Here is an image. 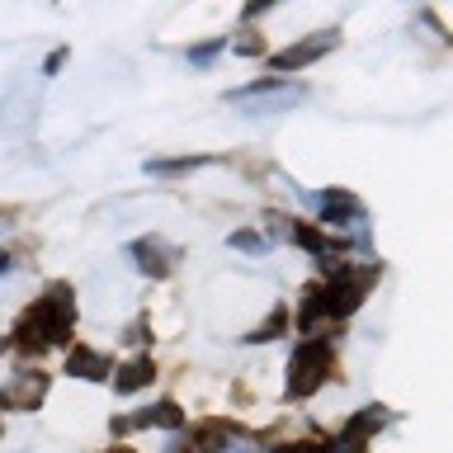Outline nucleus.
<instances>
[{
    "instance_id": "nucleus-17",
    "label": "nucleus",
    "mask_w": 453,
    "mask_h": 453,
    "mask_svg": "<svg viewBox=\"0 0 453 453\" xmlns=\"http://www.w3.org/2000/svg\"><path fill=\"white\" fill-rule=\"evenodd\" d=\"M274 453H321L317 444H288V449H274Z\"/></svg>"
},
{
    "instance_id": "nucleus-5",
    "label": "nucleus",
    "mask_w": 453,
    "mask_h": 453,
    "mask_svg": "<svg viewBox=\"0 0 453 453\" xmlns=\"http://www.w3.org/2000/svg\"><path fill=\"white\" fill-rule=\"evenodd\" d=\"M335 38L340 34H317L311 42H297V48H283L279 57H274V66L279 71H293V66H307V62H317V57H326L335 48Z\"/></svg>"
},
{
    "instance_id": "nucleus-12",
    "label": "nucleus",
    "mask_w": 453,
    "mask_h": 453,
    "mask_svg": "<svg viewBox=\"0 0 453 453\" xmlns=\"http://www.w3.org/2000/svg\"><path fill=\"white\" fill-rule=\"evenodd\" d=\"M293 241H297V246H307V250H317V255H326V236H321V232H311V226H297Z\"/></svg>"
},
{
    "instance_id": "nucleus-18",
    "label": "nucleus",
    "mask_w": 453,
    "mask_h": 453,
    "mask_svg": "<svg viewBox=\"0 0 453 453\" xmlns=\"http://www.w3.org/2000/svg\"><path fill=\"white\" fill-rule=\"evenodd\" d=\"M5 269H10V255H0V274H5Z\"/></svg>"
},
{
    "instance_id": "nucleus-3",
    "label": "nucleus",
    "mask_w": 453,
    "mask_h": 453,
    "mask_svg": "<svg viewBox=\"0 0 453 453\" xmlns=\"http://www.w3.org/2000/svg\"><path fill=\"white\" fill-rule=\"evenodd\" d=\"M42 396H48V378L42 373H19L14 382L0 388V406L5 411H28V406H38Z\"/></svg>"
},
{
    "instance_id": "nucleus-10",
    "label": "nucleus",
    "mask_w": 453,
    "mask_h": 453,
    "mask_svg": "<svg viewBox=\"0 0 453 453\" xmlns=\"http://www.w3.org/2000/svg\"><path fill=\"white\" fill-rule=\"evenodd\" d=\"M151 378H156L151 359H127V364L119 368V382H113V388H119V392H137V388H147Z\"/></svg>"
},
{
    "instance_id": "nucleus-19",
    "label": "nucleus",
    "mask_w": 453,
    "mask_h": 453,
    "mask_svg": "<svg viewBox=\"0 0 453 453\" xmlns=\"http://www.w3.org/2000/svg\"><path fill=\"white\" fill-rule=\"evenodd\" d=\"M0 349H5V340H0Z\"/></svg>"
},
{
    "instance_id": "nucleus-1",
    "label": "nucleus",
    "mask_w": 453,
    "mask_h": 453,
    "mask_svg": "<svg viewBox=\"0 0 453 453\" xmlns=\"http://www.w3.org/2000/svg\"><path fill=\"white\" fill-rule=\"evenodd\" d=\"M71 317H76V307L66 303V288H52V297H42L38 307H28L19 326H14V340H19L24 349H42V345H62L71 335Z\"/></svg>"
},
{
    "instance_id": "nucleus-8",
    "label": "nucleus",
    "mask_w": 453,
    "mask_h": 453,
    "mask_svg": "<svg viewBox=\"0 0 453 453\" xmlns=\"http://www.w3.org/2000/svg\"><path fill=\"white\" fill-rule=\"evenodd\" d=\"M133 260H142V269H147V274H170L175 250H170L165 241H137V246H133Z\"/></svg>"
},
{
    "instance_id": "nucleus-9",
    "label": "nucleus",
    "mask_w": 453,
    "mask_h": 453,
    "mask_svg": "<svg viewBox=\"0 0 453 453\" xmlns=\"http://www.w3.org/2000/svg\"><path fill=\"white\" fill-rule=\"evenodd\" d=\"M147 425H161V430H175V425H180V406H175V402L147 406V411H137L133 420H123L119 430H147Z\"/></svg>"
},
{
    "instance_id": "nucleus-11",
    "label": "nucleus",
    "mask_w": 453,
    "mask_h": 453,
    "mask_svg": "<svg viewBox=\"0 0 453 453\" xmlns=\"http://www.w3.org/2000/svg\"><path fill=\"white\" fill-rule=\"evenodd\" d=\"M382 420H388V411H382V406H368V411H359V420H349L345 439H359V444H364L373 430H382Z\"/></svg>"
},
{
    "instance_id": "nucleus-2",
    "label": "nucleus",
    "mask_w": 453,
    "mask_h": 453,
    "mask_svg": "<svg viewBox=\"0 0 453 453\" xmlns=\"http://www.w3.org/2000/svg\"><path fill=\"white\" fill-rule=\"evenodd\" d=\"M331 378V345L326 340H303V349L288 364V396H311Z\"/></svg>"
},
{
    "instance_id": "nucleus-15",
    "label": "nucleus",
    "mask_w": 453,
    "mask_h": 453,
    "mask_svg": "<svg viewBox=\"0 0 453 453\" xmlns=\"http://www.w3.org/2000/svg\"><path fill=\"white\" fill-rule=\"evenodd\" d=\"M218 48H222V42H208V48H194L189 57H194V62H208V57H212V52H218Z\"/></svg>"
},
{
    "instance_id": "nucleus-16",
    "label": "nucleus",
    "mask_w": 453,
    "mask_h": 453,
    "mask_svg": "<svg viewBox=\"0 0 453 453\" xmlns=\"http://www.w3.org/2000/svg\"><path fill=\"white\" fill-rule=\"evenodd\" d=\"M335 453H364V444H359V439H340Z\"/></svg>"
},
{
    "instance_id": "nucleus-7",
    "label": "nucleus",
    "mask_w": 453,
    "mask_h": 453,
    "mask_svg": "<svg viewBox=\"0 0 453 453\" xmlns=\"http://www.w3.org/2000/svg\"><path fill=\"white\" fill-rule=\"evenodd\" d=\"M66 368H71L76 378H85V382H104V378H109V359H104L99 349H85V345H76V349H71Z\"/></svg>"
},
{
    "instance_id": "nucleus-6",
    "label": "nucleus",
    "mask_w": 453,
    "mask_h": 453,
    "mask_svg": "<svg viewBox=\"0 0 453 453\" xmlns=\"http://www.w3.org/2000/svg\"><path fill=\"white\" fill-rule=\"evenodd\" d=\"M317 203H321V218H326V222H349V226H364V208H359V198H354V194H340V189H331V194H321Z\"/></svg>"
},
{
    "instance_id": "nucleus-14",
    "label": "nucleus",
    "mask_w": 453,
    "mask_h": 453,
    "mask_svg": "<svg viewBox=\"0 0 453 453\" xmlns=\"http://www.w3.org/2000/svg\"><path fill=\"white\" fill-rule=\"evenodd\" d=\"M279 331H283V311H274V317H269V321H265L250 340H265V335H279Z\"/></svg>"
},
{
    "instance_id": "nucleus-13",
    "label": "nucleus",
    "mask_w": 453,
    "mask_h": 453,
    "mask_svg": "<svg viewBox=\"0 0 453 453\" xmlns=\"http://www.w3.org/2000/svg\"><path fill=\"white\" fill-rule=\"evenodd\" d=\"M232 246H236V250H250V255H260V250L269 246V241H265V236H255V232H236V236H232Z\"/></svg>"
},
{
    "instance_id": "nucleus-4",
    "label": "nucleus",
    "mask_w": 453,
    "mask_h": 453,
    "mask_svg": "<svg viewBox=\"0 0 453 453\" xmlns=\"http://www.w3.org/2000/svg\"><path fill=\"white\" fill-rule=\"evenodd\" d=\"M236 99V104H255V109H288V104H297V99H303V95H297V90H279V85L274 81H265V85H250V90H236L232 95Z\"/></svg>"
}]
</instances>
